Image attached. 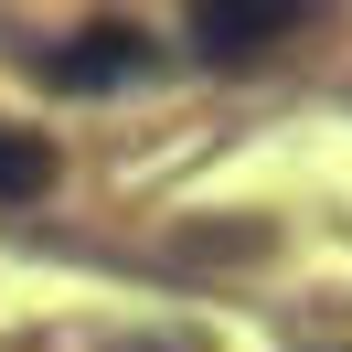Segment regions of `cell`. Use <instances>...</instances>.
Returning <instances> with one entry per match:
<instances>
[{"label": "cell", "instance_id": "1", "mask_svg": "<svg viewBox=\"0 0 352 352\" xmlns=\"http://www.w3.org/2000/svg\"><path fill=\"white\" fill-rule=\"evenodd\" d=\"M288 32H299V11H288V0H203V11H192L203 65H245V54L288 43Z\"/></svg>", "mask_w": 352, "mask_h": 352}, {"label": "cell", "instance_id": "2", "mask_svg": "<svg viewBox=\"0 0 352 352\" xmlns=\"http://www.w3.org/2000/svg\"><path fill=\"white\" fill-rule=\"evenodd\" d=\"M139 65H150V43H139V32L129 22H96V32H75V43L65 54H54V86H118V75H139Z\"/></svg>", "mask_w": 352, "mask_h": 352}, {"label": "cell", "instance_id": "3", "mask_svg": "<svg viewBox=\"0 0 352 352\" xmlns=\"http://www.w3.org/2000/svg\"><path fill=\"white\" fill-rule=\"evenodd\" d=\"M54 182V139L43 129H0V203H32Z\"/></svg>", "mask_w": 352, "mask_h": 352}]
</instances>
